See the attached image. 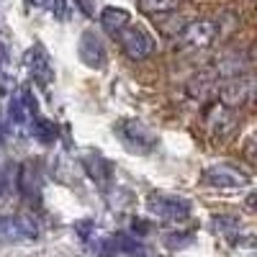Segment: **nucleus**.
Returning <instances> with one entry per match:
<instances>
[{
	"instance_id": "1",
	"label": "nucleus",
	"mask_w": 257,
	"mask_h": 257,
	"mask_svg": "<svg viewBox=\"0 0 257 257\" xmlns=\"http://www.w3.org/2000/svg\"><path fill=\"white\" fill-rule=\"evenodd\" d=\"M116 137L134 155H149L157 147V132L139 118H121L116 123Z\"/></svg>"
},
{
	"instance_id": "2",
	"label": "nucleus",
	"mask_w": 257,
	"mask_h": 257,
	"mask_svg": "<svg viewBox=\"0 0 257 257\" xmlns=\"http://www.w3.org/2000/svg\"><path fill=\"white\" fill-rule=\"evenodd\" d=\"M116 39H118L123 54L128 59H134V62L149 59V57L155 54V49H157V44H155V39L149 36V31L142 29V26H134V24H128Z\"/></svg>"
},
{
	"instance_id": "3",
	"label": "nucleus",
	"mask_w": 257,
	"mask_h": 257,
	"mask_svg": "<svg viewBox=\"0 0 257 257\" xmlns=\"http://www.w3.org/2000/svg\"><path fill=\"white\" fill-rule=\"evenodd\" d=\"M147 211L160 221H185L190 216V203L180 196L152 193V196L147 198Z\"/></svg>"
},
{
	"instance_id": "4",
	"label": "nucleus",
	"mask_w": 257,
	"mask_h": 257,
	"mask_svg": "<svg viewBox=\"0 0 257 257\" xmlns=\"http://www.w3.org/2000/svg\"><path fill=\"white\" fill-rule=\"evenodd\" d=\"M219 31H221V26H219V21H213V18L190 21V24H185L183 31H180V44L185 49H206L216 41Z\"/></svg>"
},
{
	"instance_id": "5",
	"label": "nucleus",
	"mask_w": 257,
	"mask_h": 257,
	"mask_svg": "<svg viewBox=\"0 0 257 257\" xmlns=\"http://www.w3.org/2000/svg\"><path fill=\"white\" fill-rule=\"evenodd\" d=\"M26 67H29L31 80L39 85V88L49 90V85L54 82V67H52V59H49V54L44 52L41 44H34L26 52Z\"/></svg>"
},
{
	"instance_id": "6",
	"label": "nucleus",
	"mask_w": 257,
	"mask_h": 257,
	"mask_svg": "<svg viewBox=\"0 0 257 257\" xmlns=\"http://www.w3.org/2000/svg\"><path fill=\"white\" fill-rule=\"evenodd\" d=\"M252 98V77H231L219 88V100L226 108L237 111Z\"/></svg>"
},
{
	"instance_id": "7",
	"label": "nucleus",
	"mask_w": 257,
	"mask_h": 257,
	"mask_svg": "<svg viewBox=\"0 0 257 257\" xmlns=\"http://www.w3.org/2000/svg\"><path fill=\"white\" fill-rule=\"evenodd\" d=\"M77 54H80L85 67H90V70H103L105 67V47H103V41L98 39L95 31H85L80 36Z\"/></svg>"
},
{
	"instance_id": "8",
	"label": "nucleus",
	"mask_w": 257,
	"mask_h": 257,
	"mask_svg": "<svg viewBox=\"0 0 257 257\" xmlns=\"http://www.w3.org/2000/svg\"><path fill=\"white\" fill-rule=\"evenodd\" d=\"M203 180L208 185H216V188H242L249 183V178L242 173L239 167L234 165H216V167H208L203 173Z\"/></svg>"
},
{
	"instance_id": "9",
	"label": "nucleus",
	"mask_w": 257,
	"mask_h": 257,
	"mask_svg": "<svg viewBox=\"0 0 257 257\" xmlns=\"http://www.w3.org/2000/svg\"><path fill=\"white\" fill-rule=\"evenodd\" d=\"M237 113H234L231 108H226V105H213V108L206 113V126H208V132L213 137H224L229 134L234 126H237Z\"/></svg>"
},
{
	"instance_id": "10",
	"label": "nucleus",
	"mask_w": 257,
	"mask_h": 257,
	"mask_svg": "<svg viewBox=\"0 0 257 257\" xmlns=\"http://www.w3.org/2000/svg\"><path fill=\"white\" fill-rule=\"evenodd\" d=\"M128 24H132V13L121 6H105L100 11V29L111 36H118Z\"/></svg>"
},
{
	"instance_id": "11",
	"label": "nucleus",
	"mask_w": 257,
	"mask_h": 257,
	"mask_svg": "<svg viewBox=\"0 0 257 257\" xmlns=\"http://www.w3.org/2000/svg\"><path fill=\"white\" fill-rule=\"evenodd\" d=\"M82 165H85V170H88V175L98 183V185H105L108 183V178H111V165L105 162L98 152H90V155H85L82 157Z\"/></svg>"
},
{
	"instance_id": "12",
	"label": "nucleus",
	"mask_w": 257,
	"mask_h": 257,
	"mask_svg": "<svg viewBox=\"0 0 257 257\" xmlns=\"http://www.w3.org/2000/svg\"><path fill=\"white\" fill-rule=\"evenodd\" d=\"M180 0H139V11L147 16H167L175 13Z\"/></svg>"
},
{
	"instance_id": "13",
	"label": "nucleus",
	"mask_w": 257,
	"mask_h": 257,
	"mask_svg": "<svg viewBox=\"0 0 257 257\" xmlns=\"http://www.w3.org/2000/svg\"><path fill=\"white\" fill-rule=\"evenodd\" d=\"M21 239H24V234H21L18 219L0 213V242H3V244H11V242H21Z\"/></svg>"
},
{
	"instance_id": "14",
	"label": "nucleus",
	"mask_w": 257,
	"mask_h": 257,
	"mask_svg": "<svg viewBox=\"0 0 257 257\" xmlns=\"http://www.w3.org/2000/svg\"><path fill=\"white\" fill-rule=\"evenodd\" d=\"M13 85V70H11V57L8 49L0 44V95H8Z\"/></svg>"
},
{
	"instance_id": "15",
	"label": "nucleus",
	"mask_w": 257,
	"mask_h": 257,
	"mask_svg": "<svg viewBox=\"0 0 257 257\" xmlns=\"http://www.w3.org/2000/svg\"><path fill=\"white\" fill-rule=\"evenodd\" d=\"M213 82H216V77H213V75H201V77H196V80H190L188 93H190L193 98H203L206 90L213 88Z\"/></svg>"
},
{
	"instance_id": "16",
	"label": "nucleus",
	"mask_w": 257,
	"mask_h": 257,
	"mask_svg": "<svg viewBox=\"0 0 257 257\" xmlns=\"http://www.w3.org/2000/svg\"><path fill=\"white\" fill-rule=\"evenodd\" d=\"M18 103L24 105V111H26V116L29 118H39L36 113H39V103H36V98H34V93H31V88L29 85H24V88H21V98H18Z\"/></svg>"
},
{
	"instance_id": "17",
	"label": "nucleus",
	"mask_w": 257,
	"mask_h": 257,
	"mask_svg": "<svg viewBox=\"0 0 257 257\" xmlns=\"http://www.w3.org/2000/svg\"><path fill=\"white\" fill-rule=\"evenodd\" d=\"M18 219V226H21V234H24V239H36L39 237V224L31 213H21Z\"/></svg>"
},
{
	"instance_id": "18",
	"label": "nucleus",
	"mask_w": 257,
	"mask_h": 257,
	"mask_svg": "<svg viewBox=\"0 0 257 257\" xmlns=\"http://www.w3.org/2000/svg\"><path fill=\"white\" fill-rule=\"evenodd\" d=\"M36 137L41 139V142H54L57 139V126L52 123V121H44V118H36Z\"/></svg>"
},
{
	"instance_id": "19",
	"label": "nucleus",
	"mask_w": 257,
	"mask_h": 257,
	"mask_svg": "<svg viewBox=\"0 0 257 257\" xmlns=\"http://www.w3.org/2000/svg\"><path fill=\"white\" fill-rule=\"evenodd\" d=\"M8 113H11V121H13V123H24V121L29 118V116H26V111H24V105L18 103V98H16V100H11Z\"/></svg>"
},
{
	"instance_id": "20",
	"label": "nucleus",
	"mask_w": 257,
	"mask_h": 257,
	"mask_svg": "<svg viewBox=\"0 0 257 257\" xmlns=\"http://www.w3.org/2000/svg\"><path fill=\"white\" fill-rule=\"evenodd\" d=\"M190 242V234H167L165 237V244L170 249H178V247H185Z\"/></svg>"
},
{
	"instance_id": "21",
	"label": "nucleus",
	"mask_w": 257,
	"mask_h": 257,
	"mask_svg": "<svg viewBox=\"0 0 257 257\" xmlns=\"http://www.w3.org/2000/svg\"><path fill=\"white\" fill-rule=\"evenodd\" d=\"M77 11H82V16H95V0H75Z\"/></svg>"
},
{
	"instance_id": "22",
	"label": "nucleus",
	"mask_w": 257,
	"mask_h": 257,
	"mask_svg": "<svg viewBox=\"0 0 257 257\" xmlns=\"http://www.w3.org/2000/svg\"><path fill=\"white\" fill-rule=\"evenodd\" d=\"M47 8H52V13L57 18H67V6H64V0H49Z\"/></svg>"
},
{
	"instance_id": "23",
	"label": "nucleus",
	"mask_w": 257,
	"mask_h": 257,
	"mask_svg": "<svg viewBox=\"0 0 257 257\" xmlns=\"http://www.w3.org/2000/svg\"><path fill=\"white\" fill-rule=\"evenodd\" d=\"M75 229L80 231V237H82L85 242H88V239H90V229H93V224H90V221H82V224H77Z\"/></svg>"
},
{
	"instance_id": "24",
	"label": "nucleus",
	"mask_w": 257,
	"mask_h": 257,
	"mask_svg": "<svg viewBox=\"0 0 257 257\" xmlns=\"http://www.w3.org/2000/svg\"><path fill=\"white\" fill-rule=\"evenodd\" d=\"M29 3H31L34 8H47V6H49V0H29Z\"/></svg>"
}]
</instances>
